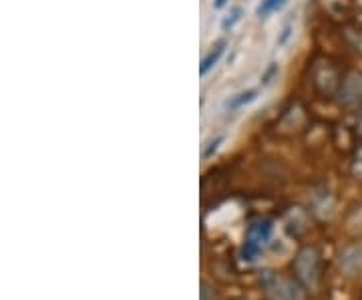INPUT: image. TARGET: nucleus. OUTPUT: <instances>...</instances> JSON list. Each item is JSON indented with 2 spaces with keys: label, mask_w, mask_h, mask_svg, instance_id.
<instances>
[{
  "label": "nucleus",
  "mask_w": 362,
  "mask_h": 300,
  "mask_svg": "<svg viewBox=\"0 0 362 300\" xmlns=\"http://www.w3.org/2000/svg\"><path fill=\"white\" fill-rule=\"evenodd\" d=\"M286 2H288V0H262L259 6L256 8V14H258L259 18H266V16H270L272 13L280 11Z\"/></svg>",
  "instance_id": "0eeeda50"
},
{
  "label": "nucleus",
  "mask_w": 362,
  "mask_h": 300,
  "mask_svg": "<svg viewBox=\"0 0 362 300\" xmlns=\"http://www.w3.org/2000/svg\"><path fill=\"white\" fill-rule=\"evenodd\" d=\"M350 40H352V45L356 47V51L362 52V30H354V33H350Z\"/></svg>",
  "instance_id": "9d476101"
},
{
  "label": "nucleus",
  "mask_w": 362,
  "mask_h": 300,
  "mask_svg": "<svg viewBox=\"0 0 362 300\" xmlns=\"http://www.w3.org/2000/svg\"><path fill=\"white\" fill-rule=\"evenodd\" d=\"M242 16H244V8L235 6L232 13L228 14V16H226V18L221 21V30H223V33H230L233 26H235L238 23H240V21H242Z\"/></svg>",
  "instance_id": "6e6552de"
},
{
  "label": "nucleus",
  "mask_w": 362,
  "mask_h": 300,
  "mask_svg": "<svg viewBox=\"0 0 362 300\" xmlns=\"http://www.w3.org/2000/svg\"><path fill=\"white\" fill-rule=\"evenodd\" d=\"M361 129H362V123H361Z\"/></svg>",
  "instance_id": "f8f14e48"
},
{
  "label": "nucleus",
  "mask_w": 362,
  "mask_h": 300,
  "mask_svg": "<svg viewBox=\"0 0 362 300\" xmlns=\"http://www.w3.org/2000/svg\"><path fill=\"white\" fill-rule=\"evenodd\" d=\"M264 287L270 300H304L302 287L290 278H280L268 272V276L264 278Z\"/></svg>",
  "instance_id": "f03ea898"
},
{
  "label": "nucleus",
  "mask_w": 362,
  "mask_h": 300,
  "mask_svg": "<svg viewBox=\"0 0 362 300\" xmlns=\"http://www.w3.org/2000/svg\"><path fill=\"white\" fill-rule=\"evenodd\" d=\"M228 2H230V0H214V8H218V11H220V8H223Z\"/></svg>",
  "instance_id": "9b49d317"
},
{
  "label": "nucleus",
  "mask_w": 362,
  "mask_h": 300,
  "mask_svg": "<svg viewBox=\"0 0 362 300\" xmlns=\"http://www.w3.org/2000/svg\"><path fill=\"white\" fill-rule=\"evenodd\" d=\"M226 49H228V40H218V42L211 47V51L207 52L206 57H204V61H202V65H199V75H202V77H206L207 73L220 63V59L223 57Z\"/></svg>",
  "instance_id": "20e7f679"
},
{
  "label": "nucleus",
  "mask_w": 362,
  "mask_h": 300,
  "mask_svg": "<svg viewBox=\"0 0 362 300\" xmlns=\"http://www.w3.org/2000/svg\"><path fill=\"white\" fill-rule=\"evenodd\" d=\"M256 97H258V91H256V89H247V91L238 93V95H233L232 99L226 101V109H228V111H238V109L246 107L247 103L256 101Z\"/></svg>",
  "instance_id": "39448f33"
},
{
  "label": "nucleus",
  "mask_w": 362,
  "mask_h": 300,
  "mask_svg": "<svg viewBox=\"0 0 362 300\" xmlns=\"http://www.w3.org/2000/svg\"><path fill=\"white\" fill-rule=\"evenodd\" d=\"M294 270L302 284L314 290L320 280V256L314 248H302L294 258Z\"/></svg>",
  "instance_id": "f257e3e1"
},
{
  "label": "nucleus",
  "mask_w": 362,
  "mask_h": 300,
  "mask_svg": "<svg viewBox=\"0 0 362 300\" xmlns=\"http://www.w3.org/2000/svg\"><path fill=\"white\" fill-rule=\"evenodd\" d=\"M223 144V137H216V139H214V142H209V144H207V147L206 149H204V157H211L214 156V154H216V151H218V147H220V145Z\"/></svg>",
  "instance_id": "1a4fd4ad"
},
{
  "label": "nucleus",
  "mask_w": 362,
  "mask_h": 300,
  "mask_svg": "<svg viewBox=\"0 0 362 300\" xmlns=\"http://www.w3.org/2000/svg\"><path fill=\"white\" fill-rule=\"evenodd\" d=\"M362 99V75H352L346 81V101Z\"/></svg>",
  "instance_id": "423d86ee"
},
{
  "label": "nucleus",
  "mask_w": 362,
  "mask_h": 300,
  "mask_svg": "<svg viewBox=\"0 0 362 300\" xmlns=\"http://www.w3.org/2000/svg\"><path fill=\"white\" fill-rule=\"evenodd\" d=\"M338 268L344 276H356L362 270V242H354L340 252Z\"/></svg>",
  "instance_id": "7ed1b4c3"
}]
</instances>
